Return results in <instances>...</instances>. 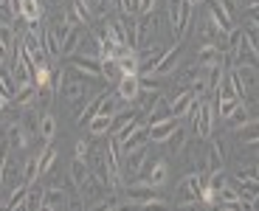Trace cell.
<instances>
[{
  "instance_id": "1",
  "label": "cell",
  "mask_w": 259,
  "mask_h": 211,
  "mask_svg": "<svg viewBox=\"0 0 259 211\" xmlns=\"http://www.w3.org/2000/svg\"><path fill=\"white\" fill-rule=\"evenodd\" d=\"M57 90H62V99L65 102H71V104H88V85H84L82 73H76L73 68L62 70L59 73V82H57Z\"/></svg>"
},
{
  "instance_id": "2",
  "label": "cell",
  "mask_w": 259,
  "mask_h": 211,
  "mask_svg": "<svg viewBox=\"0 0 259 211\" xmlns=\"http://www.w3.org/2000/svg\"><path fill=\"white\" fill-rule=\"evenodd\" d=\"M192 0H169V28L175 34V39L181 43L189 31V23H192Z\"/></svg>"
},
{
  "instance_id": "3",
  "label": "cell",
  "mask_w": 259,
  "mask_h": 211,
  "mask_svg": "<svg viewBox=\"0 0 259 211\" xmlns=\"http://www.w3.org/2000/svg\"><path fill=\"white\" fill-rule=\"evenodd\" d=\"M189 115H192V133L200 141H206L208 135L214 133V107L208 102H200V99H197Z\"/></svg>"
},
{
  "instance_id": "4",
  "label": "cell",
  "mask_w": 259,
  "mask_h": 211,
  "mask_svg": "<svg viewBox=\"0 0 259 211\" xmlns=\"http://www.w3.org/2000/svg\"><path fill=\"white\" fill-rule=\"evenodd\" d=\"M206 183H208L206 172H189L186 178L178 183L175 200L178 203H200V192H203V186Z\"/></svg>"
},
{
  "instance_id": "5",
  "label": "cell",
  "mask_w": 259,
  "mask_h": 211,
  "mask_svg": "<svg viewBox=\"0 0 259 211\" xmlns=\"http://www.w3.org/2000/svg\"><path fill=\"white\" fill-rule=\"evenodd\" d=\"M138 180H144V183H149V186H155V189H161V186L169 180V163H166L163 158H152V160L147 158V163H144L141 178H138Z\"/></svg>"
},
{
  "instance_id": "6",
  "label": "cell",
  "mask_w": 259,
  "mask_h": 211,
  "mask_svg": "<svg viewBox=\"0 0 259 211\" xmlns=\"http://www.w3.org/2000/svg\"><path fill=\"white\" fill-rule=\"evenodd\" d=\"M237 76L242 82V90H245V102H253L259 96V68H251V65H237Z\"/></svg>"
},
{
  "instance_id": "7",
  "label": "cell",
  "mask_w": 259,
  "mask_h": 211,
  "mask_svg": "<svg viewBox=\"0 0 259 211\" xmlns=\"http://www.w3.org/2000/svg\"><path fill=\"white\" fill-rule=\"evenodd\" d=\"M71 59V68L82 76H91V79H102V59L99 57H84V54H73Z\"/></svg>"
},
{
  "instance_id": "8",
  "label": "cell",
  "mask_w": 259,
  "mask_h": 211,
  "mask_svg": "<svg viewBox=\"0 0 259 211\" xmlns=\"http://www.w3.org/2000/svg\"><path fill=\"white\" fill-rule=\"evenodd\" d=\"M124 200H133V203H149V200H161L158 197V189L155 186L144 183V180H133V183L124 189Z\"/></svg>"
},
{
  "instance_id": "9",
  "label": "cell",
  "mask_w": 259,
  "mask_h": 211,
  "mask_svg": "<svg viewBox=\"0 0 259 211\" xmlns=\"http://www.w3.org/2000/svg\"><path fill=\"white\" fill-rule=\"evenodd\" d=\"M116 93H118V99L121 102H138L141 99V76H121L116 82Z\"/></svg>"
},
{
  "instance_id": "10",
  "label": "cell",
  "mask_w": 259,
  "mask_h": 211,
  "mask_svg": "<svg viewBox=\"0 0 259 211\" xmlns=\"http://www.w3.org/2000/svg\"><path fill=\"white\" fill-rule=\"evenodd\" d=\"M194 102H197V99H194L192 90H178L175 96L169 99V110H172V115H175V118H183V115L192 113Z\"/></svg>"
},
{
  "instance_id": "11",
  "label": "cell",
  "mask_w": 259,
  "mask_h": 211,
  "mask_svg": "<svg viewBox=\"0 0 259 211\" xmlns=\"http://www.w3.org/2000/svg\"><path fill=\"white\" fill-rule=\"evenodd\" d=\"M144 163H147V147L136 149V152H127L124 155V166H121L124 178H141Z\"/></svg>"
},
{
  "instance_id": "12",
  "label": "cell",
  "mask_w": 259,
  "mask_h": 211,
  "mask_svg": "<svg viewBox=\"0 0 259 211\" xmlns=\"http://www.w3.org/2000/svg\"><path fill=\"white\" fill-rule=\"evenodd\" d=\"M194 62L200 65V68H217V65H223V51L214 43H203L200 48H197Z\"/></svg>"
},
{
  "instance_id": "13",
  "label": "cell",
  "mask_w": 259,
  "mask_h": 211,
  "mask_svg": "<svg viewBox=\"0 0 259 211\" xmlns=\"http://www.w3.org/2000/svg\"><path fill=\"white\" fill-rule=\"evenodd\" d=\"M28 141H31V133H28V130L23 127L20 121H12V124L6 127V144L12 147V152L28 147Z\"/></svg>"
},
{
  "instance_id": "14",
  "label": "cell",
  "mask_w": 259,
  "mask_h": 211,
  "mask_svg": "<svg viewBox=\"0 0 259 211\" xmlns=\"http://www.w3.org/2000/svg\"><path fill=\"white\" fill-rule=\"evenodd\" d=\"M223 166H226V147H223V141H214L206 152V169L203 172L214 175V172H223Z\"/></svg>"
},
{
  "instance_id": "15",
  "label": "cell",
  "mask_w": 259,
  "mask_h": 211,
  "mask_svg": "<svg viewBox=\"0 0 259 211\" xmlns=\"http://www.w3.org/2000/svg\"><path fill=\"white\" fill-rule=\"evenodd\" d=\"M181 54H183V48H181V43L175 45V48H166V54H163V59L158 62V68L152 70V76H169L175 68H181Z\"/></svg>"
},
{
  "instance_id": "16",
  "label": "cell",
  "mask_w": 259,
  "mask_h": 211,
  "mask_svg": "<svg viewBox=\"0 0 259 211\" xmlns=\"http://www.w3.org/2000/svg\"><path fill=\"white\" fill-rule=\"evenodd\" d=\"M116 62H118L121 76H138V51H133V48H118Z\"/></svg>"
},
{
  "instance_id": "17",
  "label": "cell",
  "mask_w": 259,
  "mask_h": 211,
  "mask_svg": "<svg viewBox=\"0 0 259 211\" xmlns=\"http://www.w3.org/2000/svg\"><path fill=\"white\" fill-rule=\"evenodd\" d=\"M147 141H149V124L144 121L141 127L136 130V133L127 135V138L121 141V152H124V155H127V152H136V149L147 147Z\"/></svg>"
},
{
  "instance_id": "18",
  "label": "cell",
  "mask_w": 259,
  "mask_h": 211,
  "mask_svg": "<svg viewBox=\"0 0 259 211\" xmlns=\"http://www.w3.org/2000/svg\"><path fill=\"white\" fill-rule=\"evenodd\" d=\"M206 3H208V17L214 20V26L220 28L223 34H228V31H231V28H234V26H231L234 20L228 17V12H226V9L220 6V0H206Z\"/></svg>"
},
{
  "instance_id": "19",
  "label": "cell",
  "mask_w": 259,
  "mask_h": 211,
  "mask_svg": "<svg viewBox=\"0 0 259 211\" xmlns=\"http://www.w3.org/2000/svg\"><path fill=\"white\" fill-rule=\"evenodd\" d=\"M68 175H71V180H73V186H76V192H82V186L88 183V178H91V163L88 160H82V158H73L71 160V169H68Z\"/></svg>"
},
{
  "instance_id": "20",
  "label": "cell",
  "mask_w": 259,
  "mask_h": 211,
  "mask_svg": "<svg viewBox=\"0 0 259 211\" xmlns=\"http://www.w3.org/2000/svg\"><path fill=\"white\" fill-rule=\"evenodd\" d=\"M175 127H178V118H166V121L149 124V141H152V144H166V138L175 133Z\"/></svg>"
},
{
  "instance_id": "21",
  "label": "cell",
  "mask_w": 259,
  "mask_h": 211,
  "mask_svg": "<svg viewBox=\"0 0 259 211\" xmlns=\"http://www.w3.org/2000/svg\"><path fill=\"white\" fill-rule=\"evenodd\" d=\"M39 39H42V45H46L48 59H62V43H59V37L54 34L51 26H42V34H39Z\"/></svg>"
},
{
  "instance_id": "22",
  "label": "cell",
  "mask_w": 259,
  "mask_h": 211,
  "mask_svg": "<svg viewBox=\"0 0 259 211\" xmlns=\"http://www.w3.org/2000/svg\"><path fill=\"white\" fill-rule=\"evenodd\" d=\"M136 23H138V48H144V45L152 43V34H155V17H152V14H141Z\"/></svg>"
},
{
  "instance_id": "23",
  "label": "cell",
  "mask_w": 259,
  "mask_h": 211,
  "mask_svg": "<svg viewBox=\"0 0 259 211\" xmlns=\"http://www.w3.org/2000/svg\"><path fill=\"white\" fill-rule=\"evenodd\" d=\"M248 121H251V107H248V102H240V107L226 118V127L231 130V133H237V130L245 127Z\"/></svg>"
},
{
  "instance_id": "24",
  "label": "cell",
  "mask_w": 259,
  "mask_h": 211,
  "mask_svg": "<svg viewBox=\"0 0 259 211\" xmlns=\"http://www.w3.org/2000/svg\"><path fill=\"white\" fill-rule=\"evenodd\" d=\"M34 99H37V85H23V88H17V93H14V107H20V110H28V107H34Z\"/></svg>"
},
{
  "instance_id": "25",
  "label": "cell",
  "mask_w": 259,
  "mask_h": 211,
  "mask_svg": "<svg viewBox=\"0 0 259 211\" xmlns=\"http://www.w3.org/2000/svg\"><path fill=\"white\" fill-rule=\"evenodd\" d=\"M54 85H37V99H34V110L37 113H48L51 110V102H54Z\"/></svg>"
},
{
  "instance_id": "26",
  "label": "cell",
  "mask_w": 259,
  "mask_h": 211,
  "mask_svg": "<svg viewBox=\"0 0 259 211\" xmlns=\"http://www.w3.org/2000/svg\"><path fill=\"white\" fill-rule=\"evenodd\" d=\"M110 127H113V115H93L91 121H88V133L96 135V138H104V135H110Z\"/></svg>"
},
{
  "instance_id": "27",
  "label": "cell",
  "mask_w": 259,
  "mask_h": 211,
  "mask_svg": "<svg viewBox=\"0 0 259 211\" xmlns=\"http://www.w3.org/2000/svg\"><path fill=\"white\" fill-rule=\"evenodd\" d=\"M17 180L23 183V166H17L14 158H9L6 166H3V175H0V183L3 186H17Z\"/></svg>"
},
{
  "instance_id": "28",
  "label": "cell",
  "mask_w": 259,
  "mask_h": 211,
  "mask_svg": "<svg viewBox=\"0 0 259 211\" xmlns=\"http://www.w3.org/2000/svg\"><path fill=\"white\" fill-rule=\"evenodd\" d=\"M240 183H237V192H240L242 200H253L256 203L259 200V178H237Z\"/></svg>"
},
{
  "instance_id": "29",
  "label": "cell",
  "mask_w": 259,
  "mask_h": 211,
  "mask_svg": "<svg viewBox=\"0 0 259 211\" xmlns=\"http://www.w3.org/2000/svg\"><path fill=\"white\" fill-rule=\"evenodd\" d=\"M20 17L28 23H37L42 17V0H20Z\"/></svg>"
},
{
  "instance_id": "30",
  "label": "cell",
  "mask_w": 259,
  "mask_h": 211,
  "mask_svg": "<svg viewBox=\"0 0 259 211\" xmlns=\"http://www.w3.org/2000/svg\"><path fill=\"white\" fill-rule=\"evenodd\" d=\"M79 45H82V28L73 26L71 31H68V37L62 39V57H73V54L79 51Z\"/></svg>"
},
{
  "instance_id": "31",
  "label": "cell",
  "mask_w": 259,
  "mask_h": 211,
  "mask_svg": "<svg viewBox=\"0 0 259 211\" xmlns=\"http://www.w3.org/2000/svg\"><path fill=\"white\" fill-rule=\"evenodd\" d=\"M46 203V186L42 183H31L28 186V197H26V208L28 211H39V205Z\"/></svg>"
},
{
  "instance_id": "32",
  "label": "cell",
  "mask_w": 259,
  "mask_h": 211,
  "mask_svg": "<svg viewBox=\"0 0 259 211\" xmlns=\"http://www.w3.org/2000/svg\"><path fill=\"white\" fill-rule=\"evenodd\" d=\"M37 135L42 141H48V144H51L54 135H57V115H54V113H42V118H39V133Z\"/></svg>"
},
{
  "instance_id": "33",
  "label": "cell",
  "mask_w": 259,
  "mask_h": 211,
  "mask_svg": "<svg viewBox=\"0 0 259 211\" xmlns=\"http://www.w3.org/2000/svg\"><path fill=\"white\" fill-rule=\"evenodd\" d=\"M237 138H240L242 144H248V147H251V144H256V141H259V118H251L245 127L237 130Z\"/></svg>"
},
{
  "instance_id": "34",
  "label": "cell",
  "mask_w": 259,
  "mask_h": 211,
  "mask_svg": "<svg viewBox=\"0 0 259 211\" xmlns=\"http://www.w3.org/2000/svg\"><path fill=\"white\" fill-rule=\"evenodd\" d=\"M39 180V155H31V158H26V163H23V183H37Z\"/></svg>"
},
{
  "instance_id": "35",
  "label": "cell",
  "mask_w": 259,
  "mask_h": 211,
  "mask_svg": "<svg viewBox=\"0 0 259 211\" xmlns=\"http://www.w3.org/2000/svg\"><path fill=\"white\" fill-rule=\"evenodd\" d=\"M26 197H28V183L12 186V192H9V197H6V208L12 211V208H17V205H23Z\"/></svg>"
},
{
  "instance_id": "36",
  "label": "cell",
  "mask_w": 259,
  "mask_h": 211,
  "mask_svg": "<svg viewBox=\"0 0 259 211\" xmlns=\"http://www.w3.org/2000/svg\"><path fill=\"white\" fill-rule=\"evenodd\" d=\"M14 93H17V85H14V79H12V70L0 68V96L12 102Z\"/></svg>"
},
{
  "instance_id": "37",
  "label": "cell",
  "mask_w": 259,
  "mask_h": 211,
  "mask_svg": "<svg viewBox=\"0 0 259 211\" xmlns=\"http://www.w3.org/2000/svg\"><path fill=\"white\" fill-rule=\"evenodd\" d=\"M71 9L73 14L79 17V23L82 26H88V23H93V12H91V6H88V0H71Z\"/></svg>"
},
{
  "instance_id": "38",
  "label": "cell",
  "mask_w": 259,
  "mask_h": 211,
  "mask_svg": "<svg viewBox=\"0 0 259 211\" xmlns=\"http://www.w3.org/2000/svg\"><path fill=\"white\" fill-rule=\"evenodd\" d=\"M186 138H189L186 130H183L181 124H178L175 133H172V135L166 138V144H169V149H172V155H181V152H183V147H186Z\"/></svg>"
},
{
  "instance_id": "39",
  "label": "cell",
  "mask_w": 259,
  "mask_h": 211,
  "mask_svg": "<svg viewBox=\"0 0 259 211\" xmlns=\"http://www.w3.org/2000/svg\"><path fill=\"white\" fill-rule=\"evenodd\" d=\"M46 203L57 205L59 211H65V205H68V194H65L59 186H51V189H46Z\"/></svg>"
},
{
  "instance_id": "40",
  "label": "cell",
  "mask_w": 259,
  "mask_h": 211,
  "mask_svg": "<svg viewBox=\"0 0 259 211\" xmlns=\"http://www.w3.org/2000/svg\"><path fill=\"white\" fill-rule=\"evenodd\" d=\"M206 68H200V65L194 62V65H181V70H178V82H183V85H192L194 79L200 76Z\"/></svg>"
},
{
  "instance_id": "41",
  "label": "cell",
  "mask_w": 259,
  "mask_h": 211,
  "mask_svg": "<svg viewBox=\"0 0 259 211\" xmlns=\"http://www.w3.org/2000/svg\"><path fill=\"white\" fill-rule=\"evenodd\" d=\"M54 160H57V147H54V144H48V147L39 152V178H42V175L54 166Z\"/></svg>"
},
{
  "instance_id": "42",
  "label": "cell",
  "mask_w": 259,
  "mask_h": 211,
  "mask_svg": "<svg viewBox=\"0 0 259 211\" xmlns=\"http://www.w3.org/2000/svg\"><path fill=\"white\" fill-rule=\"evenodd\" d=\"M237 200H240V192H237L231 183H226L220 192H214V205H220V203H237Z\"/></svg>"
},
{
  "instance_id": "43",
  "label": "cell",
  "mask_w": 259,
  "mask_h": 211,
  "mask_svg": "<svg viewBox=\"0 0 259 211\" xmlns=\"http://www.w3.org/2000/svg\"><path fill=\"white\" fill-rule=\"evenodd\" d=\"M141 124H144V121H141V113H138L136 118H130V121L124 124V127H118V130H116V135H113V138H116L118 144H121V141L127 138V135H133V133H136V130L141 127Z\"/></svg>"
},
{
  "instance_id": "44",
  "label": "cell",
  "mask_w": 259,
  "mask_h": 211,
  "mask_svg": "<svg viewBox=\"0 0 259 211\" xmlns=\"http://www.w3.org/2000/svg\"><path fill=\"white\" fill-rule=\"evenodd\" d=\"M102 76L107 79V82H118V79H121V70H118L116 59H102Z\"/></svg>"
},
{
  "instance_id": "45",
  "label": "cell",
  "mask_w": 259,
  "mask_h": 211,
  "mask_svg": "<svg viewBox=\"0 0 259 211\" xmlns=\"http://www.w3.org/2000/svg\"><path fill=\"white\" fill-rule=\"evenodd\" d=\"M118 104H121L118 93H107V99L102 102V110H99V113H102V115H116L118 113Z\"/></svg>"
},
{
  "instance_id": "46",
  "label": "cell",
  "mask_w": 259,
  "mask_h": 211,
  "mask_svg": "<svg viewBox=\"0 0 259 211\" xmlns=\"http://www.w3.org/2000/svg\"><path fill=\"white\" fill-rule=\"evenodd\" d=\"M206 178H208V189H211V192H220L223 186L228 183V178H226V175H223V172H214V175H206Z\"/></svg>"
},
{
  "instance_id": "47",
  "label": "cell",
  "mask_w": 259,
  "mask_h": 211,
  "mask_svg": "<svg viewBox=\"0 0 259 211\" xmlns=\"http://www.w3.org/2000/svg\"><path fill=\"white\" fill-rule=\"evenodd\" d=\"M237 107H240V99H228V102H217V110H220V115H223V118H228V115H231Z\"/></svg>"
},
{
  "instance_id": "48",
  "label": "cell",
  "mask_w": 259,
  "mask_h": 211,
  "mask_svg": "<svg viewBox=\"0 0 259 211\" xmlns=\"http://www.w3.org/2000/svg\"><path fill=\"white\" fill-rule=\"evenodd\" d=\"M155 3H158V0H138V3H136V14H138V17H141V14H152V12H155Z\"/></svg>"
},
{
  "instance_id": "49",
  "label": "cell",
  "mask_w": 259,
  "mask_h": 211,
  "mask_svg": "<svg viewBox=\"0 0 259 211\" xmlns=\"http://www.w3.org/2000/svg\"><path fill=\"white\" fill-rule=\"evenodd\" d=\"M91 152H93V147L88 144V141H76V158L88 160V158H91Z\"/></svg>"
},
{
  "instance_id": "50",
  "label": "cell",
  "mask_w": 259,
  "mask_h": 211,
  "mask_svg": "<svg viewBox=\"0 0 259 211\" xmlns=\"http://www.w3.org/2000/svg\"><path fill=\"white\" fill-rule=\"evenodd\" d=\"M141 211H169V205L163 200H149V203H141Z\"/></svg>"
},
{
  "instance_id": "51",
  "label": "cell",
  "mask_w": 259,
  "mask_h": 211,
  "mask_svg": "<svg viewBox=\"0 0 259 211\" xmlns=\"http://www.w3.org/2000/svg\"><path fill=\"white\" fill-rule=\"evenodd\" d=\"M245 20L253 28H259V6H245Z\"/></svg>"
},
{
  "instance_id": "52",
  "label": "cell",
  "mask_w": 259,
  "mask_h": 211,
  "mask_svg": "<svg viewBox=\"0 0 259 211\" xmlns=\"http://www.w3.org/2000/svg\"><path fill=\"white\" fill-rule=\"evenodd\" d=\"M118 9H121V14H136V3L138 0H113Z\"/></svg>"
},
{
  "instance_id": "53",
  "label": "cell",
  "mask_w": 259,
  "mask_h": 211,
  "mask_svg": "<svg viewBox=\"0 0 259 211\" xmlns=\"http://www.w3.org/2000/svg\"><path fill=\"white\" fill-rule=\"evenodd\" d=\"M116 211H141V205L133 200H124V203H116Z\"/></svg>"
},
{
  "instance_id": "54",
  "label": "cell",
  "mask_w": 259,
  "mask_h": 211,
  "mask_svg": "<svg viewBox=\"0 0 259 211\" xmlns=\"http://www.w3.org/2000/svg\"><path fill=\"white\" fill-rule=\"evenodd\" d=\"M9 59H12V48L0 43V68H6V62H9Z\"/></svg>"
},
{
  "instance_id": "55",
  "label": "cell",
  "mask_w": 259,
  "mask_h": 211,
  "mask_svg": "<svg viewBox=\"0 0 259 211\" xmlns=\"http://www.w3.org/2000/svg\"><path fill=\"white\" fill-rule=\"evenodd\" d=\"M175 211H203V203H178Z\"/></svg>"
},
{
  "instance_id": "56",
  "label": "cell",
  "mask_w": 259,
  "mask_h": 211,
  "mask_svg": "<svg viewBox=\"0 0 259 211\" xmlns=\"http://www.w3.org/2000/svg\"><path fill=\"white\" fill-rule=\"evenodd\" d=\"M220 6L226 9V12H228V17L234 20V14H237V6H234V0H220Z\"/></svg>"
},
{
  "instance_id": "57",
  "label": "cell",
  "mask_w": 259,
  "mask_h": 211,
  "mask_svg": "<svg viewBox=\"0 0 259 211\" xmlns=\"http://www.w3.org/2000/svg\"><path fill=\"white\" fill-rule=\"evenodd\" d=\"M39 211H59V208H57V205H48V203H42V205H39Z\"/></svg>"
},
{
  "instance_id": "58",
  "label": "cell",
  "mask_w": 259,
  "mask_h": 211,
  "mask_svg": "<svg viewBox=\"0 0 259 211\" xmlns=\"http://www.w3.org/2000/svg\"><path fill=\"white\" fill-rule=\"evenodd\" d=\"M6 104H9V99H3V96H0V115L6 113Z\"/></svg>"
},
{
  "instance_id": "59",
  "label": "cell",
  "mask_w": 259,
  "mask_h": 211,
  "mask_svg": "<svg viewBox=\"0 0 259 211\" xmlns=\"http://www.w3.org/2000/svg\"><path fill=\"white\" fill-rule=\"evenodd\" d=\"M214 211H234L231 205H214Z\"/></svg>"
},
{
  "instance_id": "60",
  "label": "cell",
  "mask_w": 259,
  "mask_h": 211,
  "mask_svg": "<svg viewBox=\"0 0 259 211\" xmlns=\"http://www.w3.org/2000/svg\"><path fill=\"white\" fill-rule=\"evenodd\" d=\"M245 6H259V0H245Z\"/></svg>"
},
{
  "instance_id": "61",
  "label": "cell",
  "mask_w": 259,
  "mask_h": 211,
  "mask_svg": "<svg viewBox=\"0 0 259 211\" xmlns=\"http://www.w3.org/2000/svg\"><path fill=\"white\" fill-rule=\"evenodd\" d=\"M12 211H28V208H26V203H23V205H17V208H12Z\"/></svg>"
},
{
  "instance_id": "62",
  "label": "cell",
  "mask_w": 259,
  "mask_h": 211,
  "mask_svg": "<svg viewBox=\"0 0 259 211\" xmlns=\"http://www.w3.org/2000/svg\"><path fill=\"white\" fill-rule=\"evenodd\" d=\"M251 149H253V152L259 155V141H256V144H251Z\"/></svg>"
},
{
  "instance_id": "63",
  "label": "cell",
  "mask_w": 259,
  "mask_h": 211,
  "mask_svg": "<svg viewBox=\"0 0 259 211\" xmlns=\"http://www.w3.org/2000/svg\"><path fill=\"white\" fill-rule=\"evenodd\" d=\"M110 211H116V205H113V208H110Z\"/></svg>"
},
{
  "instance_id": "64",
  "label": "cell",
  "mask_w": 259,
  "mask_h": 211,
  "mask_svg": "<svg viewBox=\"0 0 259 211\" xmlns=\"http://www.w3.org/2000/svg\"><path fill=\"white\" fill-rule=\"evenodd\" d=\"M256 203H259V200H256Z\"/></svg>"
}]
</instances>
